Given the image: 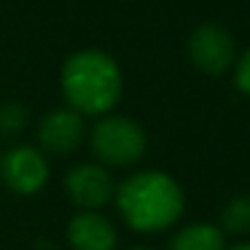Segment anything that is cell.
Listing matches in <instances>:
<instances>
[{"label":"cell","mask_w":250,"mask_h":250,"mask_svg":"<svg viewBox=\"0 0 250 250\" xmlns=\"http://www.w3.org/2000/svg\"><path fill=\"white\" fill-rule=\"evenodd\" d=\"M119 212L135 231H162L183 212V191L167 172H137L116 188Z\"/></svg>","instance_id":"6da1fadb"},{"label":"cell","mask_w":250,"mask_h":250,"mask_svg":"<svg viewBox=\"0 0 250 250\" xmlns=\"http://www.w3.org/2000/svg\"><path fill=\"white\" fill-rule=\"evenodd\" d=\"M62 92L78 116H103L121 97V70L105 51H78L62 67Z\"/></svg>","instance_id":"7a4b0ae2"},{"label":"cell","mask_w":250,"mask_h":250,"mask_svg":"<svg viewBox=\"0 0 250 250\" xmlns=\"http://www.w3.org/2000/svg\"><path fill=\"white\" fill-rule=\"evenodd\" d=\"M92 148L100 162L110 167H129L146 153V132L126 116H105L92 129Z\"/></svg>","instance_id":"3957f363"},{"label":"cell","mask_w":250,"mask_h":250,"mask_svg":"<svg viewBox=\"0 0 250 250\" xmlns=\"http://www.w3.org/2000/svg\"><path fill=\"white\" fill-rule=\"evenodd\" d=\"M0 178L14 194H38L49 180L46 153L33 146H17L0 156Z\"/></svg>","instance_id":"277c9868"},{"label":"cell","mask_w":250,"mask_h":250,"mask_svg":"<svg viewBox=\"0 0 250 250\" xmlns=\"http://www.w3.org/2000/svg\"><path fill=\"white\" fill-rule=\"evenodd\" d=\"M186 49L194 67H199L207 76H221L223 70H229L234 62V51H237L234 38L221 24H199L191 33Z\"/></svg>","instance_id":"5b68a950"},{"label":"cell","mask_w":250,"mask_h":250,"mask_svg":"<svg viewBox=\"0 0 250 250\" xmlns=\"http://www.w3.org/2000/svg\"><path fill=\"white\" fill-rule=\"evenodd\" d=\"M65 191L73 205L97 212V207L108 205L116 196V183L108 169L100 164H78L67 172Z\"/></svg>","instance_id":"8992f818"},{"label":"cell","mask_w":250,"mask_h":250,"mask_svg":"<svg viewBox=\"0 0 250 250\" xmlns=\"http://www.w3.org/2000/svg\"><path fill=\"white\" fill-rule=\"evenodd\" d=\"M38 140L46 153H57V156L73 153L83 140V116H78L70 108L51 110L41 119Z\"/></svg>","instance_id":"52a82bcc"},{"label":"cell","mask_w":250,"mask_h":250,"mask_svg":"<svg viewBox=\"0 0 250 250\" xmlns=\"http://www.w3.org/2000/svg\"><path fill=\"white\" fill-rule=\"evenodd\" d=\"M67 242L73 250H116L119 234L105 215L83 210L67 223Z\"/></svg>","instance_id":"ba28073f"},{"label":"cell","mask_w":250,"mask_h":250,"mask_svg":"<svg viewBox=\"0 0 250 250\" xmlns=\"http://www.w3.org/2000/svg\"><path fill=\"white\" fill-rule=\"evenodd\" d=\"M169 250H226V237L212 223H191L172 237Z\"/></svg>","instance_id":"9c48e42d"},{"label":"cell","mask_w":250,"mask_h":250,"mask_svg":"<svg viewBox=\"0 0 250 250\" xmlns=\"http://www.w3.org/2000/svg\"><path fill=\"white\" fill-rule=\"evenodd\" d=\"M221 223L231 234H245L250 229V196H237L223 207Z\"/></svg>","instance_id":"30bf717a"},{"label":"cell","mask_w":250,"mask_h":250,"mask_svg":"<svg viewBox=\"0 0 250 250\" xmlns=\"http://www.w3.org/2000/svg\"><path fill=\"white\" fill-rule=\"evenodd\" d=\"M24 121H27V110L17 103H8L0 108V132L3 135H17L22 132Z\"/></svg>","instance_id":"8fae6325"},{"label":"cell","mask_w":250,"mask_h":250,"mask_svg":"<svg viewBox=\"0 0 250 250\" xmlns=\"http://www.w3.org/2000/svg\"><path fill=\"white\" fill-rule=\"evenodd\" d=\"M234 83L242 94L250 97V49L237 60V70H234Z\"/></svg>","instance_id":"7c38bea8"},{"label":"cell","mask_w":250,"mask_h":250,"mask_svg":"<svg viewBox=\"0 0 250 250\" xmlns=\"http://www.w3.org/2000/svg\"><path fill=\"white\" fill-rule=\"evenodd\" d=\"M234 250H250V242H245V245H237Z\"/></svg>","instance_id":"4fadbf2b"},{"label":"cell","mask_w":250,"mask_h":250,"mask_svg":"<svg viewBox=\"0 0 250 250\" xmlns=\"http://www.w3.org/2000/svg\"><path fill=\"white\" fill-rule=\"evenodd\" d=\"M132 250H148V248H132Z\"/></svg>","instance_id":"5bb4252c"}]
</instances>
